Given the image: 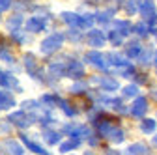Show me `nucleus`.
Returning a JSON list of instances; mask_svg holds the SVG:
<instances>
[{
	"mask_svg": "<svg viewBox=\"0 0 157 155\" xmlns=\"http://www.w3.org/2000/svg\"><path fill=\"white\" fill-rule=\"evenodd\" d=\"M139 11L142 15V23H146L148 26L155 25L157 21V13H155V2L153 0H139Z\"/></svg>",
	"mask_w": 157,
	"mask_h": 155,
	"instance_id": "1",
	"label": "nucleus"
},
{
	"mask_svg": "<svg viewBox=\"0 0 157 155\" xmlns=\"http://www.w3.org/2000/svg\"><path fill=\"white\" fill-rule=\"evenodd\" d=\"M62 43H64V36L62 34H51L49 37H45L41 41V47L39 49H41V52H45V54H51V52L60 49Z\"/></svg>",
	"mask_w": 157,
	"mask_h": 155,
	"instance_id": "2",
	"label": "nucleus"
},
{
	"mask_svg": "<svg viewBox=\"0 0 157 155\" xmlns=\"http://www.w3.org/2000/svg\"><path fill=\"white\" fill-rule=\"evenodd\" d=\"M8 120H10L13 125L21 127V129H26V127H30V125L34 123L30 116H26V114H25V110H17V112H11V114L8 116Z\"/></svg>",
	"mask_w": 157,
	"mask_h": 155,
	"instance_id": "3",
	"label": "nucleus"
},
{
	"mask_svg": "<svg viewBox=\"0 0 157 155\" xmlns=\"http://www.w3.org/2000/svg\"><path fill=\"white\" fill-rule=\"evenodd\" d=\"M64 75H67V77H71V79L78 81V79H82V77H84V66L81 62H77V60H69V64L64 69Z\"/></svg>",
	"mask_w": 157,
	"mask_h": 155,
	"instance_id": "4",
	"label": "nucleus"
},
{
	"mask_svg": "<svg viewBox=\"0 0 157 155\" xmlns=\"http://www.w3.org/2000/svg\"><path fill=\"white\" fill-rule=\"evenodd\" d=\"M116 123H118V122H116L114 118H110V116H105V114H101L99 118L95 120V127H97V131H99L101 134H105V137H107V133H109Z\"/></svg>",
	"mask_w": 157,
	"mask_h": 155,
	"instance_id": "5",
	"label": "nucleus"
},
{
	"mask_svg": "<svg viewBox=\"0 0 157 155\" xmlns=\"http://www.w3.org/2000/svg\"><path fill=\"white\" fill-rule=\"evenodd\" d=\"M86 41H88L92 47H95V49H101V47L107 43V36H105L101 30H90L88 36H86Z\"/></svg>",
	"mask_w": 157,
	"mask_h": 155,
	"instance_id": "6",
	"label": "nucleus"
},
{
	"mask_svg": "<svg viewBox=\"0 0 157 155\" xmlns=\"http://www.w3.org/2000/svg\"><path fill=\"white\" fill-rule=\"evenodd\" d=\"M86 62L94 64L97 69H103V71H107V66H109L99 51H92V52H88V54H86Z\"/></svg>",
	"mask_w": 157,
	"mask_h": 155,
	"instance_id": "7",
	"label": "nucleus"
},
{
	"mask_svg": "<svg viewBox=\"0 0 157 155\" xmlns=\"http://www.w3.org/2000/svg\"><path fill=\"white\" fill-rule=\"evenodd\" d=\"M146 108H148L146 97H136L135 103L131 105V114L135 116V118H142V116L146 114Z\"/></svg>",
	"mask_w": 157,
	"mask_h": 155,
	"instance_id": "8",
	"label": "nucleus"
},
{
	"mask_svg": "<svg viewBox=\"0 0 157 155\" xmlns=\"http://www.w3.org/2000/svg\"><path fill=\"white\" fill-rule=\"evenodd\" d=\"M45 25H47V21L43 17H30L28 21H26V30L28 32H34V34H37V32H41L43 28H45Z\"/></svg>",
	"mask_w": 157,
	"mask_h": 155,
	"instance_id": "9",
	"label": "nucleus"
},
{
	"mask_svg": "<svg viewBox=\"0 0 157 155\" xmlns=\"http://www.w3.org/2000/svg\"><path fill=\"white\" fill-rule=\"evenodd\" d=\"M25 69L32 75V77H39V66L36 62V58L32 54H26L25 56Z\"/></svg>",
	"mask_w": 157,
	"mask_h": 155,
	"instance_id": "10",
	"label": "nucleus"
},
{
	"mask_svg": "<svg viewBox=\"0 0 157 155\" xmlns=\"http://www.w3.org/2000/svg\"><path fill=\"white\" fill-rule=\"evenodd\" d=\"M107 60H109V66L122 67V69H125V67L131 66V64L127 62V58H124V56H120V54H109V56H107Z\"/></svg>",
	"mask_w": 157,
	"mask_h": 155,
	"instance_id": "11",
	"label": "nucleus"
},
{
	"mask_svg": "<svg viewBox=\"0 0 157 155\" xmlns=\"http://www.w3.org/2000/svg\"><path fill=\"white\" fill-rule=\"evenodd\" d=\"M21 140L25 142V146L30 149V151H34V153H37V155H49V151L43 148V146H39V144H36V142H32L30 138H26L25 137V134H23V137H21Z\"/></svg>",
	"mask_w": 157,
	"mask_h": 155,
	"instance_id": "12",
	"label": "nucleus"
},
{
	"mask_svg": "<svg viewBox=\"0 0 157 155\" xmlns=\"http://www.w3.org/2000/svg\"><path fill=\"white\" fill-rule=\"evenodd\" d=\"M4 148L10 151V155H25V149H23V146L19 144L17 140H4Z\"/></svg>",
	"mask_w": 157,
	"mask_h": 155,
	"instance_id": "13",
	"label": "nucleus"
},
{
	"mask_svg": "<svg viewBox=\"0 0 157 155\" xmlns=\"http://www.w3.org/2000/svg\"><path fill=\"white\" fill-rule=\"evenodd\" d=\"M107 138H109L110 142L122 144V142L125 140V134H124V131H122V129H118V127H112V129L107 133Z\"/></svg>",
	"mask_w": 157,
	"mask_h": 155,
	"instance_id": "14",
	"label": "nucleus"
},
{
	"mask_svg": "<svg viewBox=\"0 0 157 155\" xmlns=\"http://www.w3.org/2000/svg\"><path fill=\"white\" fill-rule=\"evenodd\" d=\"M11 107H15V99L11 97L10 93L0 92V108H2V110H10Z\"/></svg>",
	"mask_w": 157,
	"mask_h": 155,
	"instance_id": "15",
	"label": "nucleus"
},
{
	"mask_svg": "<svg viewBox=\"0 0 157 155\" xmlns=\"http://www.w3.org/2000/svg\"><path fill=\"white\" fill-rule=\"evenodd\" d=\"M78 144H81V140H78L77 137H71V138H69L67 142L60 144V151H62V153H69V151L77 149V148H78Z\"/></svg>",
	"mask_w": 157,
	"mask_h": 155,
	"instance_id": "16",
	"label": "nucleus"
},
{
	"mask_svg": "<svg viewBox=\"0 0 157 155\" xmlns=\"http://www.w3.org/2000/svg\"><path fill=\"white\" fill-rule=\"evenodd\" d=\"M114 32H118L122 37L124 36H129V32H131L129 21H114Z\"/></svg>",
	"mask_w": 157,
	"mask_h": 155,
	"instance_id": "17",
	"label": "nucleus"
},
{
	"mask_svg": "<svg viewBox=\"0 0 157 155\" xmlns=\"http://www.w3.org/2000/svg\"><path fill=\"white\" fill-rule=\"evenodd\" d=\"M94 23H95V15H94V13L78 15V26H81V28H90Z\"/></svg>",
	"mask_w": 157,
	"mask_h": 155,
	"instance_id": "18",
	"label": "nucleus"
},
{
	"mask_svg": "<svg viewBox=\"0 0 157 155\" xmlns=\"http://www.w3.org/2000/svg\"><path fill=\"white\" fill-rule=\"evenodd\" d=\"M97 82H99V86H101L103 90H107V92H116L118 88H120L118 81H114V79H99Z\"/></svg>",
	"mask_w": 157,
	"mask_h": 155,
	"instance_id": "19",
	"label": "nucleus"
},
{
	"mask_svg": "<svg viewBox=\"0 0 157 155\" xmlns=\"http://www.w3.org/2000/svg\"><path fill=\"white\" fill-rule=\"evenodd\" d=\"M0 84L2 86H6V88H19V84H17V79L13 75H8V73H0Z\"/></svg>",
	"mask_w": 157,
	"mask_h": 155,
	"instance_id": "20",
	"label": "nucleus"
},
{
	"mask_svg": "<svg viewBox=\"0 0 157 155\" xmlns=\"http://www.w3.org/2000/svg\"><path fill=\"white\" fill-rule=\"evenodd\" d=\"M144 153H148V148L144 144H131L125 149V155H144Z\"/></svg>",
	"mask_w": 157,
	"mask_h": 155,
	"instance_id": "21",
	"label": "nucleus"
},
{
	"mask_svg": "<svg viewBox=\"0 0 157 155\" xmlns=\"http://www.w3.org/2000/svg\"><path fill=\"white\" fill-rule=\"evenodd\" d=\"M122 95H124L125 99L136 97V95H139V86H136V84H127V86H124V88H122Z\"/></svg>",
	"mask_w": 157,
	"mask_h": 155,
	"instance_id": "22",
	"label": "nucleus"
},
{
	"mask_svg": "<svg viewBox=\"0 0 157 155\" xmlns=\"http://www.w3.org/2000/svg\"><path fill=\"white\" fill-rule=\"evenodd\" d=\"M62 19H64V23L69 25V26H78V15L73 13V11H64Z\"/></svg>",
	"mask_w": 157,
	"mask_h": 155,
	"instance_id": "23",
	"label": "nucleus"
},
{
	"mask_svg": "<svg viewBox=\"0 0 157 155\" xmlns=\"http://www.w3.org/2000/svg\"><path fill=\"white\" fill-rule=\"evenodd\" d=\"M64 69H66V66H62V64H51V67H49V73H51V77L56 81V79H60V77L64 75Z\"/></svg>",
	"mask_w": 157,
	"mask_h": 155,
	"instance_id": "24",
	"label": "nucleus"
},
{
	"mask_svg": "<svg viewBox=\"0 0 157 155\" xmlns=\"http://www.w3.org/2000/svg\"><path fill=\"white\" fill-rule=\"evenodd\" d=\"M43 138H45V142L47 144H58L60 142V133H56V131H45L43 133Z\"/></svg>",
	"mask_w": 157,
	"mask_h": 155,
	"instance_id": "25",
	"label": "nucleus"
},
{
	"mask_svg": "<svg viewBox=\"0 0 157 155\" xmlns=\"http://www.w3.org/2000/svg\"><path fill=\"white\" fill-rule=\"evenodd\" d=\"M140 131H142L144 134H150V133H153V131H155V120H150V118H146V120L140 123Z\"/></svg>",
	"mask_w": 157,
	"mask_h": 155,
	"instance_id": "26",
	"label": "nucleus"
},
{
	"mask_svg": "<svg viewBox=\"0 0 157 155\" xmlns=\"http://www.w3.org/2000/svg\"><path fill=\"white\" fill-rule=\"evenodd\" d=\"M140 51H142V49H140L139 43H131V45L127 47V51H125V56H127V58H136V56L140 54Z\"/></svg>",
	"mask_w": 157,
	"mask_h": 155,
	"instance_id": "27",
	"label": "nucleus"
},
{
	"mask_svg": "<svg viewBox=\"0 0 157 155\" xmlns=\"http://www.w3.org/2000/svg\"><path fill=\"white\" fill-rule=\"evenodd\" d=\"M21 25H23V17L19 15V13L11 15V17L8 19V26H10V28H19Z\"/></svg>",
	"mask_w": 157,
	"mask_h": 155,
	"instance_id": "28",
	"label": "nucleus"
},
{
	"mask_svg": "<svg viewBox=\"0 0 157 155\" xmlns=\"http://www.w3.org/2000/svg\"><path fill=\"white\" fill-rule=\"evenodd\" d=\"M136 4H139V0H125V11H127L129 15H135L136 11H139Z\"/></svg>",
	"mask_w": 157,
	"mask_h": 155,
	"instance_id": "29",
	"label": "nucleus"
},
{
	"mask_svg": "<svg viewBox=\"0 0 157 155\" xmlns=\"http://www.w3.org/2000/svg\"><path fill=\"white\" fill-rule=\"evenodd\" d=\"M41 101H43V103H49L51 107H54V105H58V107H60V103H62V99H58L56 95H51V93L43 95V97H41Z\"/></svg>",
	"mask_w": 157,
	"mask_h": 155,
	"instance_id": "30",
	"label": "nucleus"
},
{
	"mask_svg": "<svg viewBox=\"0 0 157 155\" xmlns=\"http://www.w3.org/2000/svg\"><path fill=\"white\" fill-rule=\"evenodd\" d=\"M109 41H110V43H112L114 47H118V45H122V41H124V37H122L120 34H118V32H114V30H112V32L109 34Z\"/></svg>",
	"mask_w": 157,
	"mask_h": 155,
	"instance_id": "31",
	"label": "nucleus"
},
{
	"mask_svg": "<svg viewBox=\"0 0 157 155\" xmlns=\"http://www.w3.org/2000/svg\"><path fill=\"white\" fill-rule=\"evenodd\" d=\"M135 32L139 34V36H142V37H146L148 32H150V26L146 23H139V25H135Z\"/></svg>",
	"mask_w": 157,
	"mask_h": 155,
	"instance_id": "32",
	"label": "nucleus"
},
{
	"mask_svg": "<svg viewBox=\"0 0 157 155\" xmlns=\"http://www.w3.org/2000/svg\"><path fill=\"white\" fill-rule=\"evenodd\" d=\"M112 13H114L112 9H109V11H101V13L97 15L95 19H97V21H99V23H109L110 19H112Z\"/></svg>",
	"mask_w": 157,
	"mask_h": 155,
	"instance_id": "33",
	"label": "nucleus"
},
{
	"mask_svg": "<svg viewBox=\"0 0 157 155\" xmlns=\"http://www.w3.org/2000/svg\"><path fill=\"white\" fill-rule=\"evenodd\" d=\"M60 107L64 108V114H66V116H75V114H77V108H73V107H71V105H67L66 101H62V103H60Z\"/></svg>",
	"mask_w": 157,
	"mask_h": 155,
	"instance_id": "34",
	"label": "nucleus"
},
{
	"mask_svg": "<svg viewBox=\"0 0 157 155\" xmlns=\"http://www.w3.org/2000/svg\"><path fill=\"white\" fill-rule=\"evenodd\" d=\"M86 90V84L84 82H77L71 86V93H78V92H84Z\"/></svg>",
	"mask_w": 157,
	"mask_h": 155,
	"instance_id": "35",
	"label": "nucleus"
},
{
	"mask_svg": "<svg viewBox=\"0 0 157 155\" xmlns=\"http://www.w3.org/2000/svg\"><path fill=\"white\" fill-rule=\"evenodd\" d=\"M150 56H151V52H150V51H144V52L140 51V54L136 56V58H139V60H140L142 64H148V60H150Z\"/></svg>",
	"mask_w": 157,
	"mask_h": 155,
	"instance_id": "36",
	"label": "nucleus"
},
{
	"mask_svg": "<svg viewBox=\"0 0 157 155\" xmlns=\"http://www.w3.org/2000/svg\"><path fill=\"white\" fill-rule=\"evenodd\" d=\"M0 58H2L4 62H8V64L13 62V56H11L10 52H6V49H0Z\"/></svg>",
	"mask_w": 157,
	"mask_h": 155,
	"instance_id": "37",
	"label": "nucleus"
},
{
	"mask_svg": "<svg viewBox=\"0 0 157 155\" xmlns=\"http://www.w3.org/2000/svg\"><path fill=\"white\" fill-rule=\"evenodd\" d=\"M36 107H37L36 101H25L23 103V110H30V108H36Z\"/></svg>",
	"mask_w": 157,
	"mask_h": 155,
	"instance_id": "38",
	"label": "nucleus"
},
{
	"mask_svg": "<svg viewBox=\"0 0 157 155\" xmlns=\"http://www.w3.org/2000/svg\"><path fill=\"white\" fill-rule=\"evenodd\" d=\"M75 129H77V125H66V127H64V133H67V134H71V137H75Z\"/></svg>",
	"mask_w": 157,
	"mask_h": 155,
	"instance_id": "39",
	"label": "nucleus"
},
{
	"mask_svg": "<svg viewBox=\"0 0 157 155\" xmlns=\"http://www.w3.org/2000/svg\"><path fill=\"white\" fill-rule=\"evenodd\" d=\"M10 4H11V0H0V11L8 9V8H10Z\"/></svg>",
	"mask_w": 157,
	"mask_h": 155,
	"instance_id": "40",
	"label": "nucleus"
},
{
	"mask_svg": "<svg viewBox=\"0 0 157 155\" xmlns=\"http://www.w3.org/2000/svg\"><path fill=\"white\" fill-rule=\"evenodd\" d=\"M105 153H107V155H122L120 151H116V149H107Z\"/></svg>",
	"mask_w": 157,
	"mask_h": 155,
	"instance_id": "41",
	"label": "nucleus"
},
{
	"mask_svg": "<svg viewBox=\"0 0 157 155\" xmlns=\"http://www.w3.org/2000/svg\"><path fill=\"white\" fill-rule=\"evenodd\" d=\"M151 95H153V97L157 99V90H153V92H151Z\"/></svg>",
	"mask_w": 157,
	"mask_h": 155,
	"instance_id": "42",
	"label": "nucleus"
},
{
	"mask_svg": "<svg viewBox=\"0 0 157 155\" xmlns=\"http://www.w3.org/2000/svg\"><path fill=\"white\" fill-rule=\"evenodd\" d=\"M153 144H157V134H155V137H153Z\"/></svg>",
	"mask_w": 157,
	"mask_h": 155,
	"instance_id": "43",
	"label": "nucleus"
},
{
	"mask_svg": "<svg viewBox=\"0 0 157 155\" xmlns=\"http://www.w3.org/2000/svg\"><path fill=\"white\" fill-rule=\"evenodd\" d=\"M155 67H157V52H155Z\"/></svg>",
	"mask_w": 157,
	"mask_h": 155,
	"instance_id": "44",
	"label": "nucleus"
},
{
	"mask_svg": "<svg viewBox=\"0 0 157 155\" xmlns=\"http://www.w3.org/2000/svg\"><path fill=\"white\" fill-rule=\"evenodd\" d=\"M84 155H92V153H84Z\"/></svg>",
	"mask_w": 157,
	"mask_h": 155,
	"instance_id": "45",
	"label": "nucleus"
}]
</instances>
